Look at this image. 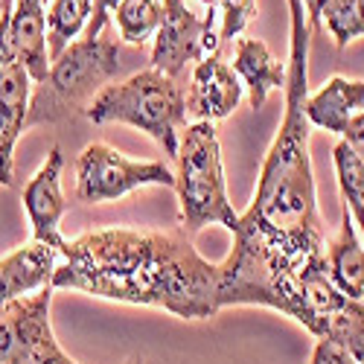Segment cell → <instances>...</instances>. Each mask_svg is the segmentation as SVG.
<instances>
[{"label": "cell", "instance_id": "cell-1", "mask_svg": "<svg viewBox=\"0 0 364 364\" xmlns=\"http://www.w3.org/2000/svg\"><path fill=\"white\" fill-rule=\"evenodd\" d=\"M291 18V53L286 73V117L259 169L257 193L239 216L236 233L251 236L257 245L286 259L303 280L309 306L329 321L350 312L355 300H347L329 280L323 222L318 213L315 172L309 158V23L300 0H286Z\"/></svg>", "mask_w": 364, "mask_h": 364}, {"label": "cell", "instance_id": "cell-2", "mask_svg": "<svg viewBox=\"0 0 364 364\" xmlns=\"http://www.w3.org/2000/svg\"><path fill=\"white\" fill-rule=\"evenodd\" d=\"M53 289L155 306L184 321H207L219 306V265L207 262L181 233L100 228L62 248Z\"/></svg>", "mask_w": 364, "mask_h": 364}, {"label": "cell", "instance_id": "cell-3", "mask_svg": "<svg viewBox=\"0 0 364 364\" xmlns=\"http://www.w3.org/2000/svg\"><path fill=\"white\" fill-rule=\"evenodd\" d=\"M219 306L277 309L318 338H323L329 329V321L309 306L297 271L245 233H233V251L219 265Z\"/></svg>", "mask_w": 364, "mask_h": 364}, {"label": "cell", "instance_id": "cell-4", "mask_svg": "<svg viewBox=\"0 0 364 364\" xmlns=\"http://www.w3.org/2000/svg\"><path fill=\"white\" fill-rule=\"evenodd\" d=\"M90 123H126L158 140L169 158L178 161V134L187 123V97L175 79L149 68L119 85H105L85 108Z\"/></svg>", "mask_w": 364, "mask_h": 364}, {"label": "cell", "instance_id": "cell-5", "mask_svg": "<svg viewBox=\"0 0 364 364\" xmlns=\"http://www.w3.org/2000/svg\"><path fill=\"white\" fill-rule=\"evenodd\" d=\"M119 73V44L114 38H76L62 55L50 65L44 82H38L36 97H29L26 129L33 126H55L73 117L79 108L90 105Z\"/></svg>", "mask_w": 364, "mask_h": 364}, {"label": "cell", "instance_id": "cell-6", "mask_svg": "<svg viewBox=\"0 0 364 364\" xmlns=\"http://www.w3.org/2000/svg\"><path fill=\"white\" fill-rule=\"evenodd\" d=\"M175 190L181 201V228L198 233L207 225H222L230 233L239 228V213L228 198L222 149L213 123H193L178 149Z\"/></svg>", "mask_w": 364, "mask_h": 364}, {"label": "cell", "instance_id": "cell-7", "mask_svg": "<svg viewBox=\"0 0 364 364\" xmlns=\"http://www.w3.org/2000/svg\"><path fill=\"white\" fill-rule=\"evenodd\" d=\"M50 306L53 286L0 306V364H76L55 341ZM126 364H143V358Z\"/></svg>", "mask_w": 364, "mask_h": 364}, {"label": "cell", "instance_id": "cell-8", "mask_svg": "<svg viewBox=\"0 0 364 364\" xmlns=\"http://www.w3.org/2000/svg\"><path fill=\"white\" fill-rule=\"evenodd\" d=\"M140 187H175V175L161 161H129L105 143H90L76 158V198L85 204L117 201Z\"/></svg>", "mask_w": 364, "mask_h": 364}, {"label": "cell", "instance_id": "cell-9", "mask_svg": "<svg viewBox=\"0 0 364 364\" xmlns=\"http://www.w3.org/2000/svg\"><path fill=\"white\" fill-rule=\"evenodd\" d=\"M216 6H210L204 18H198L184 0H164V21L155 33L151 47V68L175 79L187 62H201L207 55H216Z\"/></svg>", "mask_w": 364, "mask_h": 364}, {"label": "cell", "instance_id": "cell-10", "mask_svg": "<svg viewBox=\"0 0 364 364\" xmlns=\"http://www.w3.org/2000/svg\"><path fill=\"white\" fill-rule=\"evenodd\" d=\"M62 172H65L62 146H53L41 169L29 178L23 187V207H26L29 225H33V239L55 248L58 254H62L65 242H68L62 236V230H58L62 216L68 213V201L62 193Z\"/></svg>", "mask_w": 364, "mask_h": 364}, {"label": "cell", "instance_id": "cell-11", "mask_svg": "<svg viewBox=\"0 0 364 364\" xmlns=\"http://www.w3.org/2000/svg\"><path fill=\"white\" fill-rule=\"evenodd\" d=\"M242 90L245 85L239 82L233 68H228L219 53L207 55L193 70V87L187 97V114L196 117V123H213L225 119L236 111L242 102Z\"/></svg>", "mask_w": 364, "mask_h": 364}, {"label": "cell", "instance_id": "cell-12", "mask_svg": "<svg viewBox=\"0 0 364 364\" xmlns=\"http://www.w3.org/2000/svg\"><path fill=\"white\" fill-rule=\"evenodd\" d=\"M55 268L58 251L36 239L15 248L12 254L0 257V306L53 286Z\"/></svg>", "mask_w": 364, "mask_h": 364}, {"label": "cell", "instance_id": "cell-13", "mask_svg": "<svg viewBox=\"0 0 364 364\" xmlns=\"http://www.w3.org/2000/svg\"><path fill=\"white\" fill-rule=\"evenodd\" d=\"M29 73L15 65L0 79V187H15V143L26 129Z\"/></svg>", "mask_w": 364, "mask_h": 364}, {"label": "cell", "instance_id": "cell-14", "mask_svg": "<svg viewBox=\"0 0 364 364\" xmlns=\"http://www.w3.org/2000/svg\"><path fill=\"white\" fill-rule=\"evenodd\" d=\"M44 4L47 0H15L12 18H9V33H12V47L18 55V65L36 82H44L50 73Z\"/></svg>", "mask_w": 364, "mask_h": 364}, {"label": "cell", "instance_id": "cell-15", "mask_svg": "<svg viewBox=\"0 0 364 364\" xmlns=\"http://www.w3.org/2000/svg\"><path fill=\"white\" fill-rule=\"evenodd\" d=\"M364 108V82H353L344 76H332L318 94L306 97V119L329 134H344L350 119Z\"/></svg>", "mask_w": 364, "mask_h": 364}, {"label": "cell", "instance_id": "cell-16", "mask_svg": "<svg viewBox=\"0 0 364 364\" xmlns=\"http://www.w3.org/2000/svg\"><path fill=\"white\" fill-rule=\"evenodd\" d=\"M233 73L239 82L248 87L251 108L259 111L274 87H286V65L277 62L265 41L259 38H239L236 41V58H233Z\"/></svg>", "mask_w": 364, "mask_h": 364}, {"label": "cell", "instance_id": "cell-17", "mask_svg": "<svg viewBox=\"0 0 364 364\" xmlns=\"http://www.w3.org/2000/svg\"><path fill=\"white\" fill-rule=\"evenodd\" d=\"M326 268H329L332 286L347 300H355V303L364 300V248L358 245L355 222L347 207L341 213L338 236L326 245Z\"/></svg>", "mask_w": 364, "mask_h": 364}, {"label": "cell", "instance_id": "cell-18", "mask_svg": "<svg viewBox=\"0 0 364 364\" xmlns=\"http://www.w3.org/2000/svg\"><path fill=\"white\" fill-rule=\"evenodd\" d=\"M90 0H50L47 12V55L55 62L90 21Z\"/></svg>", "mask_w": 364, "mask_h": 364}, {"label": "cell", "instance_id": "cell-19", "mask_svg": "<svg viewBox=\"0 0 364 364\" xmlns=\"http://www.w3.org/2000/svg\"><path fill=\"white\" fill-rule=\"evenodd\" d=\"M164 21V6L158 0H123L117 6V26L119 38L129 44H146L151 36L158 33Z\"/></svg>", "mask_w": 364, "mask_h": 364}, {"label": "cell", "instance_id": "cell-20", "mask_svg": "<svg viewBox=\"0 0 364 364\" xmlns=\"http://www.w3.org/2000/svg\"><path fill=\"white\" fill-rule=\"evenodd\" d=\"M332 155H336V172H338V187L344 196V207L350 210L353 222L364 233V161L347 143H338Z\"/></svg>", "mask_w": 364, "mask_h": 364}, {"label": "cell", "instance_id": "cell-21", "mask_svg": "<svg viewBox=\"0 0 364 364\" xmlns=\"http://www.w3.org/2000/svg\"><path fill=\"white\" fill-rule=\"evenodd\" d=\"M318 12L338 50L364 36V0H321Z\"/></svg>", "mask_w": 364, "mask_h": 364}, {"label": "cell", "instance_id": "cell-22", "mask_svg": "<svg viewBox=\"0 0 364 364\" xmlns=\"http://www.w3.org/2000/svg\"><path fill=\"white\" fill-rule=\"evenodd\" d=\"M326 336L338 341L355 364H364V303H355L350 312L332 315Z\"/></svg>", "mask_w": 364, "mask_h": 364}, {"label": "cell", "instance_id": "cell-23", "mask_svg": "<svg viewBox=\"0 0 364 364\" xmlns=\"http://www.w3.org/2000/svg\"><path fill=\"white\" fill-rule=\"evenodd\" d=\"M216 4L222 6V15H225L219 41H233L257 15V0H216Z\"/></svg>", "mask_w": 364, "mask_h": 364}, {"label": "cell", "instance_id": "cell-24", "mask_svg": "<svg viewBox=\"0 0 364 364\" xmlns=\"http://www.w3.org/2000/svg\"><path fill=\"white\" fill-rule=\"evenodd\" d=\"M9 18H12V0H6L4 12H0V79L18 65V55L12 47V33H9Z\"/></svg>", "mask_w": 364, "mask_h": 364}, {"label": "cell", "instance_id": "cell-25", "mask_svg": "<svg viewBox=\"0 0 364 364\" xmlns=\"http://www.w3.org/2000/svg\"><path fill=\"white\" fill-rule=\"evenodd\" d=\"M90 4H94V9H90V21L85 26L82 38H100L105 33V26H108L111 12H117V6L123 4V0H90Z\"/></svg>", "mask_w": 364, "mask_h": 364}, {"label": "cell", "instance_id": "cell-26", "mask_svg": "<svg viewBox=\"0 0 364 364\" xmlns=\"http://www.w3.org/2000/svg\"><path fill=\"white\" fill-rule=\"evenodd\" d=\"M309 364H355V361L350 358V353H347L338 341H332L329 336H323V338L315 344Z\"/></svg>", "mask_w": 364, "mask_h": 364}, {"label": "cell", "instance_id": "cell-27", "mask_svg": "<svg viewBox=\"0 0 364 364\" xmlns=\"http://www.w3.org/2000/svg\"><path fill=\"white\" fill-rule=\"evenodd\" d=\"M344 143L355 151V155L364 161V111H358L353 119H350V126H347V132H344Z\"/></svg>", "mask_w": 364, "mask_h": 364}, {"label": "cell", "instance_id": "cell-28", "mask_svg": "<svg viewBox=\"0 0 364 364\" xmlns=\"http://www.w3.org/2000/svg\"><path fill=\"white\" fill-rule=\"evenodd\" d=\"M303 9H306V23L309 26H318L321 23V12H318V4L321 0H300Z\"/></svg>", "mask_w": 364, "mask_h": 364}, {"label": "cell", "instance_id": "cell-29", "mask_svg": "<svg viewBox=\"0 0 364 364\" xmlns=\"http://www.w3.org/2000/svg\"><path fill=\"white\" fill-rule=\"evenodd\" d=\"M204 4H207V6H216V4H213V0H204Z\"/></svg>", "mask_w": 364, "mask_h": 364}]
</instances>
